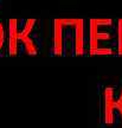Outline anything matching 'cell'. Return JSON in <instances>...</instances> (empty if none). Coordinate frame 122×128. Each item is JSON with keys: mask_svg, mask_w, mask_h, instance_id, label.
<instances>
[{"mask_svg": "<svg viewBox=\"0 0 122 128\" xmlns=\"http://www.w3.org/2000/svg\"><path fill=\"white\" fill-rule=\"evenodd\" d=\"M52 52L54 56H60V57L83 56L86 54L83 19H54Z\"/></svg>", "mask_w": 122, "mask_h": 128, "instance_id": "obj_1", "label": "cell"}, {"mask_svg": "<svg viewBox=\"0 0 122 128\" xmlns=\"http://www.w3.org/2000/svg\"><path fill=\"white\" fill-rule=\"evenodd\" d=\"M116 40V26L110 18H92L89 20L88 54L90 56H112L116 54L112 42Z\"/></svg>", "mask_w": 122, "mask_h": 128, "instance_id": "obj_2", "label": "cell"}, {"mask_svg": "<svg viewBox=\"0 0 122 128\" xmlns=\"http://www.w3.org/2000/svg\"><path fill=\"white\" fill-rule=\"evenodd\" d=\"M36 19H10L7 25V46L10 56H18L22 51L27 56H36L38 48L32 38Z\"/></svg>", "mask_w": 122, "mask_h": 128, "instance_id": "obj_3", "label": "cell"}, {"mask_svg": "<svg viewBox=\"0 0 122 128\" xmlns=\"http://www.w3.org/2000/svg\"><path fill=\"white\" fill-rule=\"evenodd\" d=\"M115 113L122 120V88L116 92L114 87L103 90V119L104 124L110 126L115 122Z\"/></svg>", "mask_w": 122, "mask_h": 128, "instance_id": "obj_4", "label": "cell"}, {"mask_svg": "<svg viewBox=\"0 0 122 128\" xmlns=\"http://www.w3.org/2000/svg\"><path fill=\"white\" fill-rule=\"evenodd\" d=\"M116 52L118 56H122V18L116 23Z\"/></svg>", "mask_w": 122, "mask_h": 128, "instance_id": "obj_5", "label": "cell"}, {"mask_svg": "<svg viewBox=\"0 0 122 128\" xmlns=\"http://www.w3.org/2000/svg\"><path fill=\"white\" fill-rule=\"evenodd\" d=\"M5 38H6V34H5L4 25H2V23L0 22V50H1V49H2V46H4Z\"/></svg>", "mask_w": 122, "mask_h": 128, "instance_id": "obj_6", "label": "cell"}]
</instances>
